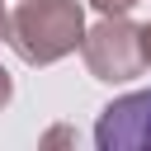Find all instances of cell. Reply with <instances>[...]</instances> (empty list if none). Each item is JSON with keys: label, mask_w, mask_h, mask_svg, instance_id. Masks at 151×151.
Returning a JSON list of instances; mask_svg holds the SVG:
<instances>
[{"label": "cell", "mask_w": 151, "mask_h": 151, "mask_svg": "<svg viewBox=\"0 0 151 151\" xmlns=\"http://www.w3.org/2000/svg\"><path fill=\"white\" fill-rule=\"evenodd\" d=\"M80 57H85L90 76L104 80V85H127L151 66L146 52H142V28L127 14H99V24L85 33Z\"/></svg>", "instance_id": "7a4b0ae2"}, {"label": "cell", "mask_w": 151, "mask_h": 151, "mask_svg": "<svg viewBox=\"0 0 151 151\" xmlns=\"http://www.w3.org/2000/svg\"><path fill=\"white\" fill-rule=\"evenodd\" d=\"M0 42H9V14H5V0H0Z\"/></svg>", "instance_id": "8992f818"}, {"label": "cell", "mask_w": 151, "mask_h": 151, "mask_svg": "<svg viewBox=\"0 0 151 151\" xmlns=\"http://www.w3.org/2000/svg\"><path fill=\"white\" fill-rule=\"evenodd\" d=\"M85 9L80 0H24L9 14V47L28 66H52L85 47Z\"/></svg>", "instance_id": "6da1fadb"}, {"label": "cell", "mask_w": 151, "mask_h": 151, "mask_svg": "<svg viewBox=\"0 0 151 151\" xmlns=\"http://www.w3.org/2000/svg\"><path fill=\"white\" fill-rule=\"evenodd\" d=\"M94 146L99 151H151V90H132L104 104L94 123Z\"/></svg>", "instance_id": "3957f363"}, {"label": "cell", "mask_w": 151, "mask_h": 151, "mask_svg": "<svg viewBox=\"0 0 151 151\" xmlns=\"http://www.w3.org/2000/svg\"><path fill=\"white\" fill-rule=\"evenodd\" d=\"M9 99H14V80H9V71L0 66V109H5Z\"/></svg>", "instance_id": "5b68a950"}, {"label": "cell", "mask_w": 151, "mask_h": 151, "mask_svg": "<svg viewBox=\"0 0 151 151\" xmlns=\"http://www.w3.org/2000/svg\"><path fill=\"white\" fill-rule=\"evenodd\" d=\"M142 52H146V61H151V24H142Z\"/></svg>", "instance_id": "52a82bcc"}, {"label": "cell", "mask_w": 151, "mask_h": 151, "mask_svg": "<svg viewBox=\"0 0 151 151\" xmlns=\"http://www.w3.org/2000/svg\"><path fill=\"white\" fill-rule=\"evenodd\" d=\"M137 5H146V0H90L94 14H132Z\"/></svg>", "instance_id": "277c9868"}]
</instances>
